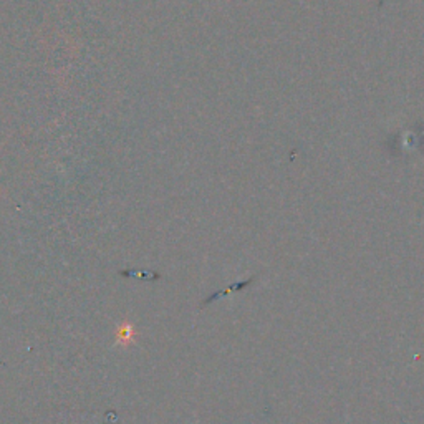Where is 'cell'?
Listing matches in <instances>:
<instances>
[{"instance_id": "cell-1", "label": "cell", "mask_w": 424, "mask_h": 424, "mask_svg": "<svg viewBox=\"0 0 424 424\" xmlns=\"http://www.w3.org/2000/svg\"><path fill=\"white\" fill-rule=\"evenodd\" d=\"M135 336H136L135 325H133L131 322H123V324L118 326L117 338H114V342H117L118 345H121V347H128V345L135 342Z\"/></svg>"}]
</instances>
